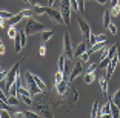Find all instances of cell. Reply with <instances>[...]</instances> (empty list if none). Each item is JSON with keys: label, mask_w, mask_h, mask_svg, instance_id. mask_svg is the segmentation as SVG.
I'll list each match as a JSON object with an SVG mask.
<instances>
[{"label": "cell", "mask_w": 120, "mask_h": 118, "mask_svg": "<svg viewBox=\"0 0 120 118\" xmlns=\"http://www.w3.org/2000/svg\"><path fill=\"white\" fill-rule=\"evenodd\" d=\"M79 97H80L79 90L75 89L72 84H71L69 89H68L63 95H60V101L54 104V107H56V109H60V111H66V112H69L71 109L74 107V104L77 103Z\"/></svg>", "instance_id": "obj_1"}, {"label": "cell", "mask_w": 120, "mask_h": 118, "mask_svg": "<svg viewBox=\"0 0 120 118\" xmlns=\"http://www.w3.org/2000/svg\"><path fill=\"white\" fill-rule=\"evenodd\" d=\"M26 57H28V54H25V55L22 57V60H19V61L15 63L14 66H12L9 71H8V77H6V87H5V90H9L11 84H14L15 78L19 77V69H20V66H22V61H25Z\"/></svg>", "instance_id": "obj_2"}, {"label": "cell", "mask_w": 120, "mask_h": 118, "mask_svg": "<svg viewBox=\"0 0 120 118\" xmlns=\"http://www.w3.org/2000/svg\"><path fill=\"white\" fill-rule=\"evenodd\" d=\"M34 107H35V112H37V114L42 115V118H54V114H52V111H51V106H49V103H48L46 100L39 98V100L35 101Z\"/></svg>", "instance_id": "obj_3"}, {"label": "cell", "mask_w": 120, "mask_h": 118, "mask_svg": "<svg viewBox=\"0 0 120 118\" xmlns=\"http://www.w3.org/2000/svg\"><path fill=\"white\" fill-rule=\"evenodd\" d=\"M45 29H46V28H45V25L39 23L37 20H34V18L31 17V18H28V20H26L23 31H25L28 35H32V34H37V32H43Z\"/></svg>", "instance_id": "obj_4"}, {"label": "cell", "mask_w": 120, "mask_h": 118, "mask_svg": "<svg viewBox=\"0 0 120 118\" xmlns=\"http://www.w3.org/2000/svg\"><path fill=\"white\" fill-rule=\"evenodd\" d=\"M25 78H26V86L25 87H26V89H29V92H31L32 97H34V95L43 94V90L37 86V83H35V80H34V74H31L28 71V72H26V75H25Z\"/></svg>", "instance_id": "obj_5"}, {"label": "cell", "mask_w": 120, "mask_h": 118, "mask_svg": "<svg viewBox=\"0 0 120 118\" xmlns=\"http://www.w3.org/2000/svg\"><path fill=\"white\" fill-rule=\"evenodd\" d=\"M63 55L68 60L74 58V49H72V43H71V35L68 32L63 34Z\"/></svg>", "instance_id": "obj_6"}, {"label": "cell", "mask_w": 120, "mask_h": 118, "mask_svg": "<svg viewBox=\"0 0 120 118\" xmlns=\"http://www.w3.org/2000/svg\"><path fill=\"white\" fill-rule=\"evenodd\" d=\"M71 2L69 0H60V12L63 15V20H65V25H69L71 21Z\"/></svg>", "instance_id": "obj_7"}, {"label": "cell", "mask_w": 120, "mask_h": 118, "mask_svg": "<svg viewBox=\"0 0 120 118\" xmlns=\"http://www.w3.org/2000/svg\"><path fill=\"white\" fill-rule=\"evenodd\" d=\"M46 14L49 15V18H51V20H54L56 23L65 25V20H63V15H62V12H60V11H56L52 6H46Z\"/></svg>", "instance_id": "obj_8"}, {"label": "cell", "mask_w": 120, "mask_h": 118, "mask_svg": "<svg viewBox=\"0 0 120 118\" xmlns=\"http://www.w3.org/2000/svg\"><path fill=\"white\" fill-rule=\"evenodd\" d=\"M77 25H79V28H80V32H82V35L85 37V40L88 42L89 40V37H91V28H89V25L86 23V20H83L82 17H77Z\"/></svg>", "instance_id": "obj_9"}, {"label": "cell", "mask_w": 120, "mask_h": 118, "mask_svg": "<svg viewBox=\"0 0 120 118\" xmlns=\"http://www.w3.org/2000/svg\"><path fill=\"white\" fill-rule=\"evenodd\" d=\"M83 63L85 61H82L80 58H77V61H74V68H72V71H71V74H69V81L75 80L79 74L83 72Z\"/></svg>", "instance_id": "obj_10"}, {"label": "cell", "mask_w": 120, "mask_h": 118, "mask_svg": "<svg viewBox=\"0 0 120 118\" xmlns=\"http://www.w3.org/2000/svg\"><path fill=\"white\" fill-rule=\"evenodd\" d=\"M88 51V42H80L77 46H75V49H74V57L75 58H80L82 57V54H85V52Z\"/></svg>", "instance_id": "obj_11"}, {"label": "cell", "mask_w": 120, "mask_h": 118, "mask_svg": "<svg viewBox=\"0 0 120 118\" xmlns=\"http://www.w3.org/2000/svg\"><path fill=\"white\" fill-rule=\"evenodd\" d=\"M69 80H66V78H65L63 81H60L59 84H56V90H57V94L59 95H63L65 92H66L68 89H69Z\"/></svg>", "instance_id": "obj_12"}, {"label": "cell", "mask_w": 120, "mask_h": 118, "mask_svg": "<svg viewBox=\"0 0 120 118\" xmlns=\"http://www.w3.org/2000/svg\"><path fill=\"white\" fill-rule=\"evenodd\" d=\"M108 78H106L105 75H100V78H99V83H100V89H102V92H103V95H106L108 94Z\"/></svg>", "instance_id": "obj_13"}, {"label": "cell", "mask_w": 120, "mask_h": 118, "mask_svg": "<svg viewBox=\"0 0 120 118\" xmlns=\"http://www.w3.org/2000/svg\"><path fill=\"white\" fill-rule=\"evenodd\" d=\"M111 115L112 118H120V107L112 101V98H111Z\"/></svg>", "instance_id": "obj_14"}, {"label": "cell", "mask_w": 120, "mask_h": 118, "mask_svg": "<svg viewBox=\"0 0 120 118\" xmlns=\"http://www.w3.org/2000/svg\"><path fill=\"white\" fill-rule=\"evenodd\" d=\"M99 111H100L99 101H94V104H92V111H91V118H97L99 117Z\"/></svg>", "instance_id": "obj_15"}, {"label": "cell", "mask_w": 120, "mask_h": 118, "mask_svg": "<svg viewBox=\"0 0 120 118\" xmlns=\"http://www.w3.org/2000/svg\"><path fill=\"white\" fill-rule=\"evenodd\" d=\"M105 46H106V42H97L94 46H92V48H89L88 51L92 54V52H97V51H100V49H102V48H105Z\"/></svg>", "instance_id": "obj_16"}, {"label": "cell", "mask_w": 120, "mask_h": 118, "mask_svg": "<svg viewBox=\"0 0 120 118\" xmlns=\"http://www.w3.org/2000/svg\"><path fill=\"white\" fill-rule=\"evenodd\" d=\"M109 25H111V12L109 11H105V14H103V26L109 28Z\"/></svg>", "instance_id": "obj_17"}, {"label": "cell", "mask_w": 120, "mask_h": 118, "mask_svg": "<svg viewBox=\"0 0 120 118\" xmlns=\"http://www.w3.org/2000/svg\"><path fill=\"white\" fill-rule=\"evenodd\" d=\"M52 35H54V31H52V29H45V31L42 32V40H43V42H48Z\"/></svg>", "instance_id": "obj_18"}, {"label": "cell", "mask_w": 120, "mask_h": 118, "mask_svg": "<svg viewBox=\"0 0 120 118\" xmlns=\"http://www.w3.org/2000/svg\"><path fill=\"white\" fill-rule=\"evenodd\" d=\"M65 80V75L62 71H57L56 74H54V84H59L60 81H63Z\"/></svg>", "instance_id": "obj_19"}, {"label": "cell", "mask_w": 120, "mask_h": 118, "mask_svg": "<svg viewBox=\"0 0 120 118\" xmlns=\"http://www.w3.org/2000/svg\"><path fill=\"white\" fill-rule=\"evenodd\" d=\"M5 103L11 104V106H17V104H19V98H17V95H8V100L5 101Z\"/></svg>", "instance_id": "obj_20"}, {"label": "cell", "mask_w": 120, "mask_h": 118, "mask_svg": "<svg viewBox=\"0 0 120 118\" xmlns=\"http://www.w3.org/2000/svg\"><path fill=\"white\" fill-rule=\"evenodd\" d=\"M22 18H23V15H22L20 12H19V14H15L12 18H9V23H8V25H9V26H14V25H15V23H19V21H20Z\"/></svg>", "instance_id": "obj_21"}, {"label": "cell", "mask_w": 120, "mask_h": 118, "mask_svg": "<svg viewBox=\"0 0 120 118\" xmlns=\"http://www.w3.org/2000/svg\"><path fill=\"white\" fill-rule=\"evenodd\" d=\"M97 69H99V64L97 63H89L88 68H86V74H94Z\"/></svg>", "instance_id": "obj_22"}, {"label": "cell", "mask_w": 120, "mask_h": 118, "mask_svg": "<svg viewBox=\"0 0 120 118\" xmlns=\"http://www.w3.org/2000/svg\"><path fill=\"white\" fill-rule=\"evenodd\" d=\"M34 80H35V83H37V86H39L40 89L43 90V94H46V84L43 83V81L40 80V78H39V77H37V75H34Z\"/></svg>", "instance_id": "obj_23"}, {"label": "cell", "mask_w": 120, "mask_h": 118, "mask_svg": "<svg viewBox=\"0 0 120 118\" xmlns=\"http://www.w3.org/2000/svg\"><path fill=\"white\" fill-rule=\"evenodd\" d=\"M65 68H66V63H65V55H60L59 57V69H57V71L65 72Z\"/></svg>", "instance_id": "obj_24"}, {"label": "cell", "mask_w": 120, "mask_h": 118, "mask_svg": "<svg viewBox=\"0 0 120 118\" xmlns=\"http://www.w3.org/2000/svg\"><path fill=\"white\" fill-rule=\"evenodd\" d=\"M111 15H114V17H117V15L120 14V3H117V5H112L111 6Z\"/></svg>", "instance_id": "obj_25"}, {"label": "cell", "mask_w": 120, "mask_h": 118, "mask_svg": "<svg viewBox=\"0 0 120 118\" xmlns=\"http://www.w3.org/2000/svg\"><path fill=\"white\" fill-rule=\"evenodd\" d=\"M94 78H95L94 74H85V77H83V81H85L86 84H91L92 81H94Z\"/></svg>", "instance_id": "obj_26"}, {"label": "cell", "mask_w": 120, "mask_h": 118, "mask_svg": "<svg viewBox=\"0 0 120 118\" xmlns=\"http://www.w3.org/2000/svg\"><path fill=\"white\" fill-rule=\"evenodd\" d=\"M15 14H12V12H6V11H2V12H0V17H2V20H9V18H12L14 17Z\"/></svg>", "instance_id": "obj_27"}, {"label": "cell", "mask_w": 120, "mask_h": 118, "mask_svg": "<svg viewBox=\"0 0 120 118\" xmlns=\"http://www.w3.org/2000/svg\"><path fill=\"white\" fill-rule=\"evenodd\" d=\"M25 115H26V118H40V117H42L40 114L32 112V111H25Z\"/></svg>", "instance_id": "obj_28"}, {"label": "cell", "mask_w": 120, "mask_h": 118, "mask_svg": "<svg viewBox=\"0 0 120 118\" xmlns=\"http://www.w3.org/2000/svg\"><path fill=\"white\" fill-rule=\"evenodd\" d=\"M20 14L23 15V17H26V18H31L32 14H34V11H31V9H22Z\"/></svg>", "instance_id": "obj_29"}, {"label": "cell", "mask_w": 120, "mask_h": 118, "mask_svg": "<svg viewBox=\"0 0 120 118\" xmlns=\"http://www.w3.org/2000/svg\"><path fill=\"white\" fill-rule=\"evenodd\" d=\"M37 15H43L46 14V6H35V11H34Z\"/></svg>", "instance_id": "obj_30"}, {"label": "cell", "mask_w": 120, "mask_h": 118, "mask_svg": "<svg viewBox=\"0 0 120 118\" xmlns=\"http://www.w3.org/2000/svg\"><path fill=\"white\" fill-rule=\"evenodd\" d=\"M17 29L14 28V26H9V29H8V35H9L11 38H15V35H17Z\"/></svg>", "instance_id": "obj_31"}, {"label": "cell", "mask_w": 120, "mask_h": 118, "mask_svg": "<svg viewBox=\"0 0 120 118\" xmlns=\"http://www.w3.org/2000/svg\"><path fill=\"white\" fill-rule=\"evenodd\" d=\"M97 43V35H94V34H91V37H89V40H88V45H89V48H92V46Z\"/></svg>", "instance_id": "obj_32"}, {"label": "cell", "mask_w": 120, "mask_h": 118, "mask_svg": "<svg viewBox=\"0 0 120 118\" xmlns=\"http://www.w3.org/2000/svg\"><path fill=\"white\" fill-rule=\"evenodd\" d=\"M112 101H114V103H116L117 106L120 107V90H117L116 94H114V97H112Z\"/></svg>", "instance_id": "obj_33"}, {"label": "cell", "mask_w": 120, "mask_h": 118, "mask_svg": "<svg viewBox=\"0 0 120 118\" xmlns=\"http://www.w3.org/2000/svg\"><path fill=\"white\" fill-rule=\"evenodd\" d=\"M12 118H26V115H25V112H22V111H15L12 114Z\"/></svg>", "instance_id": "obj_34"}, {"label": "cell", "mask_w": 120, "mask_h": 118, "mask_svg": "<svg viewBox=\"0 0 120 118\" xmlns=\"http://www.w3.org/2000/svg\"><path fill=\"white\" fill-rule=\"evenodd\" d=\"M19 98H22V101H23L25 104H28V106L32 104V97H19Z\"/></svg>", "instance_id": "obj_35"}, {"label": "cell", "mask_w": 120, "mask_h": 118, "mask_svg": "<svg viewBox=\"0 0 120 118\" xmlns=\"http://www.w3.org/2000/svg\"><path fill=\"white\" fill-rule=\"evenodd\" d=\"M97 42H108L106 34H99V35H97Z\"/></svg>", "instance_id": "obj_36"}, {"label": "cell", "mask_w": 120, "mask_h": 118, "mask_svg": "<svg viewBox=\"0 0 120 118\" xmlns=\"http://www.w3.org/2000/svg\"><path fill=\"white\" fill-rule=\"evenodd\" d=\"M89 54H91V52H89V51H86L85 54H82L80 60H82V61H88V60H89Z\"/></svg>", "instance_id": "obj_37"}, {"label": "cell", "mask_w": 120, "mask_h": 118, "mask_svg": "<svg viewBox=\"0 0 120 118\" xmlns=\"http://www.w3.org/2000/svg\"><path fill=\"white\" fill-rule=\"evenodd\" d=\"M69 2H71V6H72L74 11H80V9H79V2H77V0H69Z\"/></svg>", "instance_id": "obj_38"}, {"label": "cell", "mask_w": 120, "mask_h": 118, "mask_svg": "<svg viewBox=\"0 0 120 118\" xmlns=\"http://www.w3.org/2000/svg\"><path fill=\"white\" fill-rule=\"evenodd\" d=\"M79 2V9L80 12H85V0H77Z\"/></svg>", "instance_id": "obj_39"}, {"label": "cell", "mask_w": 120, "mask_h": 118, "mask_svg": "<svg viewBox=\"0 0 120 118\" xmlns=\"http://www.w3.org/2000/svg\"><path fill=\"white\" fill-rule=\"evenodd\" d=\"M108 54H109V46H108V48H103V51H102V60L103 58H106V57H108Z\"/></svg>", "instance_id": "obj_40"}, {"label": "cell", "mask_w": 120, "mask_h": 118, "mask_svg": "<svg viewBox=\"0 0 120 118\" xmlns=\"http://www.w3.org/2000/svg\"><path fill=\"white\" fill-rule=\"evenodd\" d=\"M108 29H109V32H111V34H117V26H116L114 23H111Z\"/></svg>", "instance_id": "obj_41"}, {"label": "cell", "mask_w": 120, "mask_h": 118, "mask_svg": "<svg viewBox=\"0 0 120 118\" xmlns=\"http://www.w3.org/2000/svg\"><path fill=\"white\" fill-rule=\"evenodd\" d=\"M2 109L9 112V111H11V104H8V103H5V101H2Z\"/></svg>", "instance_id": "obj_42"}, {"label": "cell", "mask_w": 120, "mask_h": 118, "mask_svg": "<svg viewBox=\"0 0 120 118\" xmlns=\"http://www.w3.org/2000/svg\"><path fill=\"white\" fill-rule=\"evenodd\" d=\"M29 3H32L34 6H42V0H29Z\"/></svg>", "instance_id": "obj_43"}, {"label": "cell", "mask_w": 120, "mask_h": 118, "mask_svg": "<svg viewBox=\"0 0 120 118\" xmlns=\"http://www.w3.org/2000/svg\"><path fill=\"white\" fill-rule=\"evenodd\" d=\"M39 54H40V55H45V54H46V48H45V45H42V46L39 48Z\"/></svg>", "instance_id": "obj_44"}, {"label": "cell", "mask_w": 120, "mask_h": 118, "mask_svg": "<svg viewBox=\"0 0 120 118\" xmlns=\"http://www.w3.org/2000/svg\"><path fill=\"white\" fill-rule=\"evenodd\" d=\"M0 74H2V75H0V78H2V81H5V80H6V77H8V71H2Z\"/></svg>", "instance_id": "obj_45"}, {"label": "cell", "mask_w": 120, "mask_h": 118, "mask_svg": "<svg viewBox=\"0 0 120 118\" xmlns=\"http://www.w3.org/2000/svg\"><path fill=\"white\" fill-rule=\"evenodd\" d=\"M5 52H6V46H5L3 43H0V54H2V55H5Z\"/></svg>", "instance_id": "obj_46"}, {"label": "cell", "mask_w": 120, "mask_h": 118, "mask_svg": "<svg viewBox=\"0 0 120 118\" xmlns=\"http://www.w3.org/2000/svg\"><path fill=\"white\" fill-rule=\"evenodd\" d=\"M2 118H12V117H9L8 111H3V109H2Z\"/></svg>", "instance_id": "obj_47"}, {"label": "cell", "mask_w": 120, "mask_h": 118, "mask_svg": "<svg viewBox=\"0 0 120 118\" xmlns=\"http://www.w3.org/2000/svg\"><path fill=\"white\" fill-rule=\"evenodd\" d=\"M95 2L100 3V5H106V3H108V0H95Z\"/></svg>", "instance_id": "obj_48"}, {"label": "cell", "mask_w": 120, "mask_h": 118, "mask_svg": "<svg viewBox=\"0 0 120 118\" xmlns=\"http://www.w3.org/2000/svg\"><path fill=\"white\" fill-rule=\"evenodd\" d=\"M99 118H112V115H100Z\"/></svg>", "instance_id": "obj_49"}, {"label": "cell", "mask_w": 120, "mask_h": 118, "mask_svg": "<svg viewBox=\"0 0 120 118\" xmlns=\"http://www.w3.org/2000/svg\"><path fill=\"white\" fill-rule=\"evenodd\" d=\"M119 3V0H111V6H112V5H117Z\"/></svg>", "instance_id": "obj_50"}, {"label": "cell", "mask_w": 120, "mask_h": 118, "mask_svg": "<svg viewBox=\"0 0 120 118\" xmlns=\"http://www.w3.org/2000/svg\"><path fill=\"white\" fill-rule=\"evenodd\" d=\"M54 5V0H48V6H52Z\"/></svg>", "instance_id": "obj_51"}, {"label": "cell", "mask_w": 120, "mask_h": 118, "mask_svg": "<svg viewBox=\"0 0 120 118\" xmlns=\"http://www.w3.org/2000/svg\"><path fill=\"white\" fill-rule=\"evenodd\" d=\"M23 2H29V0H23Z\"/></svg>", "instance_id": "obj_52"}, {"label": "cell", "mask_w": 120, "mask_h": 118, "mask_svg": "<svg viewBox=\"0 0 120 118\" xmlns=\"http://www.w3.org/2000/svg\"><path fill=\"white\" fill-rule=\"evenodd\" d=\"M97 118H99V117H97Z\"/></svg>", "instance_id": "obj_53"}]
</instances>
